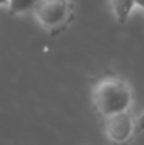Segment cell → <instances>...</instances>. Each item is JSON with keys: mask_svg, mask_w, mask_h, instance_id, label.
<instances>
[{"mask_svg": "<svg viewBox=\"0 0 144 145\" xmlns=\"http://www.w3.org/2000/svg\"><path fill=\"white\" fill-rule=\"evenodd\" d=\"M92 101L96 111L100 116L107 117L129 110L133 103V92L123 79L107 76L100 79L93 86Z\"/></svg>", "mask_w": 144, "mask_h": 145, "instance_id": "obj_1", "label": "cell"}, {"mask_svg": "<svg viewBox=\"0 0 144 145\" xmlns=\"http://www.w3.org/2000/svg\"><path fill=\"white\" fill-rule=\"evenodd\" d=\"M34 17L52 35L64 31L75 17V4L72 0H40L34 10Z\"/></svg>", "mask_w": 144, "mask_h": 145, "instance_id": "obj_2", "label": "cell"}, {"mask_svg": "<svg viewBox=\"0 0 144 145\" xmlns=\"http://www.w3.org/2000/svg\"><path fill=\"white\" fill-rule=\"evenodd\" d=\"M103 130L110 142L124 145L136 135V118L129 110L110 114L105 117Z\"/></svg>", "mask_w": 144, "mask_h": 145, "instance_id": "obj_3", "label": "cell"}, {"mask_svg": "<svg viewBox=\"0 0 144 145\" xmlns=\"http://www.w3.org/2000/svg\"><path fill=\"white\" fill-rule=\"evenodd\" d=\"M109 4L119 24L127 23L133 8L137 7L136 0H109Z\"/></svg>", "mask_w": 144, "mask_h": 145, "instance_id": "obj_4", "label": "cell"}, {"mask_svg": "<svg viewBox=\"0 0 144 145\" xmlns=\"http://www.w3.org/2000/svg\"><path fill=\"white\" fill-rule=\"evenodd\" d=\"M40 0H9V6L7 10L11 16H18V14H24L34 10L36 4Z\"/></svg>", "mask_w": 144, "mask_h": 145, "instance_id": "obj_5", "label": "cell"}, {"mask_svg": "<svg viewBox=\"0 0 144 145\" xmlns=\"http://www.w3.org/2000/svg\"><path fill=\"white\" fill-rule=\"evenodd\" d=\"M144 133V111L136 118V134Z\"/></svg>", "mask_w": 144, "mask_h": 145, "instance_id": "obj_6", "label": "cell"}, {"mask_svg": "<svg viewBox=\"0 0 144 145\" xmlns=\"http://www.w3.org/2000/svg\"><path fill=\"white\" fill-rule=\"evenodd\" d=\"M136 6L144 10V0H136Z\"/></svg>", "mask_w": 144, "mask_h": 145, "instance_id": "obj_7", "label": "cell"}, {"mask_svg": "<svg viewBox=\"0 0 144 145\" xmlns=\"http://www.w3.org/2000/svg\"><path fill=\"white\" fill-rule=\"evenodd\" d=\"M9 6V0H0V7H7Z\"/></svg>", "mask_w": 144, "mask_h": 145, "instance_id": "obj_8", "label": "cell"}]
</instances>
